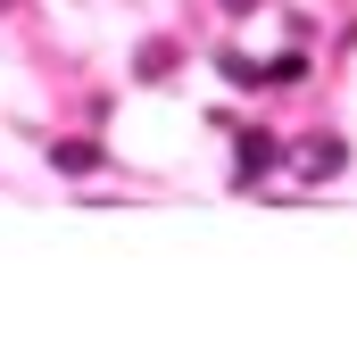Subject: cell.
<instances>
[{
	"mask_svg": "<svg viewBox=\"0 0 357 340\" xmlns=\"http://www.w3.org/2000/svg\"><path fill=\"white\" fill-rule=\"evenodd\" d=\"M274 167H282V141H274V133H241V167H233V174L258 183V174H274Z\"/></svg>",
	"mask_w": 357,
	"mask_h": 340,
	"instance_id": "7a4b0ae2",
	"label": "cell"
},
{
	"mask_svg": "<svg viewBox=\"0 0 357 340\" xmlns=\"http://www.w3.org/2000/svg\"><path fill=\"white\" fill-rule=\"evenodd\" d=\"M50 167L59 174H100V141H50Z\"/></svg>",
	"mask_w": 357,
	"mask_h": 340,
	"instance_id": "3957f363",
	"label": "cell"
},
{
	"mask_svg": "<svg viewBox=\"0 0 357 340\" xmlns=\"http://www.w3.org/2000/svg\"><path fill=\"white\" fill-rule=\"evenodd\" d=\"M225 8H233V17H241V8H258V0H225Z\"/></svg>",
	"mask_w": 357,
	"mask_h": 340,
	"instance_id": "277c9868",
	"label": "cell"
},
{
	"mask_svg": "<svg viewBox=\"0 0 357 340\" xmlns=\"http://www.w3.org/2000/svg\"><path fill=\"white\" fill-rule=\"evenodd\" d=\"M291 158H299V183H324V174H341V158H349V150H341V141H333V133H316V141H299V150H291Z\"/></svg>",
	"mask_w": 357,
	"mask_h": 340,
	"instance_id": "6da1fadb",
	"label": "cell"
}]
</instances>
